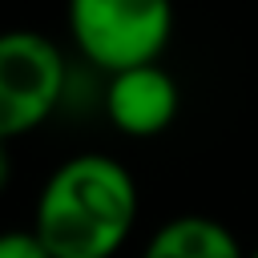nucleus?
<instances>
[{
    "label": "nucleus",
    "instance_id": "f257e3e1",
    "mask_svg": "<svg viewBox=\"0 0 258 258\" xmlns=\"http://www.w3.org/2000/svg\"><path fill=\"white\" fill-rule=\"evenodd\" d=\"M137 218L141 189L133 169L105 149H77L44 173L28 230L48 258H117Z\"/></svg>",
    "mask_w": 258,
    "mask_h": 258
},
{
    "label": "nucleus",
    "instance_id": "f03ea898",
    "mask_svg": "<svg viewBox=\"0 0 258 258\" xmlns=\"http://www.w3.org/2000/svg\"><path fill=\"white\" fill-rule=\"evenodd\" d=\"M173 28V0H64L69 48L101 81L125 69L161 64Z\"/></svg>",
    "mask_w": 258,
    "mask_h": 258
},
{
    "label": "nucleus",
    "instance_id": "7ed1b4c3",
    "mask_svg": "<svg viewBox=\"0 0 258 258\" xmlns=\"http://www.w3.org/2000/svg\"><path fill=\"white\" fill-rule=\"evenodd\" d=\"M73 85V60L40 28H0V137L20 141L44 129L64 105Z\"/></svg>",
    "mask_w": 258,
    "mask_h": 258
},
{
    "label": "nucleus",
    "instance_id": "20e7f679",
    "mask_svg": "<svg viewBox=\"0 0 258 258\" xmlns=\"http://www.w3.org/2000/svg\"><path fill=\"white\" fill-rule=\"evenodd\" d=\"M101 113L121 137H161L181 113V85L165 64L113 73L101 81Z\"/></svg>",
    "mask_w": 258,
    "mask_h": 258
},
{
    "label": "nucleus",
    "instance_id": "39448f33",
    "mask_svg": "<svg viewBox=\"0 0 258 258\" xmlns=\"http://www.w3.org/2000/svg\"><path fill=\"white\" fill-rule=\"evenodd\" d=\"M137 258H246V246L222 218L173 214L149 230Z\"/></svg>",
    "mask_w": 258,
    "mask_h": 258
},
{
    "label": "nucleus",
    "instance_id": "423d86ee",
    "mask_svg": "<svg viewBox=\"0 0 258 258\" xmlns=\"http://www.w3.org/2000/svg\"><path fill=\"white\" fill-rule=\"evenodd\" d=\"M0 258H48V250L28 226H20V230H0Z\"/></svg>",
    "mask_w": 258,
    "mask_h": 258
},
{
    "label": "nucleus",
    "instance_id": "0eeeda50",
    "mask_svg": "<svg viewBox=\"0 0 258 258\" xmlns=\"http://www.w3.org/2000/svg\"><path fill=\"white\" fill-rule=\"evenodd\" d=\"M12 185V141L0 137V194Z\"/></svg>",
    "mask_w": 258,
    "mask_h": 258
},
{
    "label": "nucleus",
    "instance_id": "6e6552de",
    "mask_svg": "<svg viewBox=\"0 0 258 258\" xmlns=\"http://www.w3.org/2000/svg\"><path fill=\"white\" fill-rule=\"evenodd\" d=\"M246 258H258V246H250V250H246Z\"/></svg>",
    "mask_w": 258,
    "mask_h": 258
}]
</instances>
